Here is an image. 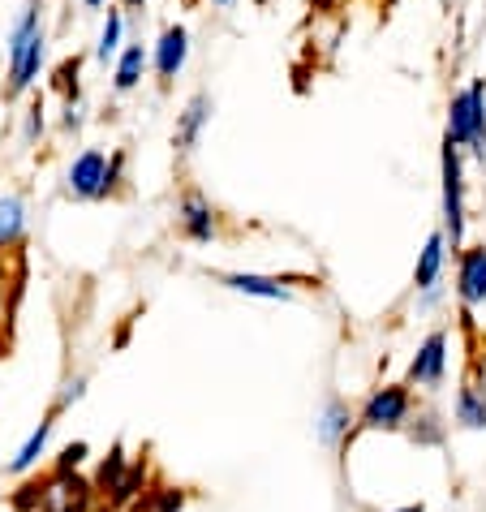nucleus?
<instances>
[{
  "label": "nucleus",
  "instance_id": "nucleus-22",
  "mask_svg": "<svg viewBox=\"0 0 486 512\" xmlns=\"http://www.w3.org/2000/svg\"><path fill=\"white\" fill-rule=\"evenodd\" d=\"M82 56H69V61H61V69H56V91H61L65 99H82Z\"/></svg>",
  "mask_w": 486,
  "mask_h": 512
},
{
  "label": "nucleus",
  "instance_id": "nucleus-25",
  "mask_svg": "<svg viewBox=\"0 0 486 512\" xmlns=\"http://www.w3.org/2000/svg\"><path fill=\"white\" fill-rule=\"evenodd\" d=\"M82 396H87V379H82V375H74V379H65V388H61V396H56V414H65V409L69 405H78L82 401Z\"/></svg>",
  "mask_w": 486,
  "mask_h": 512
},
{
  "label": "nucleus",
  "instance_id": "nucleus-16",
  "mask_svg": "<svg viewBox=\"0 0 486 512\" xmlns=\"http://www.w3.org/2000/svg\"><path fill=\"white\" fill-rule=\"evenodd\" d=\"M147 65H151V48H142V44H130L121 56H117V69H112V91L117 95H130L142 74H147Z\"/></svg>",
  "mask_w": 486,
  "mask_h": 512
},
{
  "label": "nucleus",
  "instance_id": "nucleus-17",
  "mask_svg": "<svg viewBox=\"0 0 486 512\" xmlns=\"http://www.w3.org/2000/svg\"><path fill=\"white\" fill-rule=\"evenodd\" d=\"M405 435H409V444H418V448H443L448 422H443L431 405H422V409H413V418L405 422Z\"/></svg>",
  "mask_w": 486,
  "mask_h": 512
},
{
  "label": "nucleus",
  "instance_id": "nucleus-20",
  "mask_svg": "<svg viewBox=\"0 0 486 512\" xmlns=\"http://www.w3.org/2000/svg\"><path fill=\"white\" fill-rule=\"evenodd\" d=\"M56 418H61V414H56V409H48V418L35 426V431H31V439H26V444L18 448V457L9 461V469H13V474H26V469H35V461L44 457V448H48V435H52Z\"/></svg>",
  "mask_w": 486,
  "mask_h": 512
},
{
  "label": "nucleus",
  "instance_id": "nucleus-23",
  "mask_svg": "<svg viewBox=\"0 0 486 512\" xmlns=\"http://www.w3.org/2000/svg\"><path fill=\"white\" fill-rule=\"evenodd\" d=\"M18 293H22V272L9 280L5 259H0V332L9 327V315H13V302H18Z\"/></svg>",
  "mask_w": 486,
  "mask_h": 512
},
{
  "label": "nucleus",
  "instance_id": "nucleus-28",
  "mask_svg": "<svg viewBox=\"0 0 486 512\" xmlns=\"http://www.w3.org/2000/svg\"><path fill=\"white\" fill-rule=\"evenodd\" d=\"M82 112H87V108H82V99H69V104H65V130H82V121H87Z\"/></svg>",
  "mask_w": 486,
  "mask_h": 512
},
{
  "label": "nucleus",
  "instance_id": "nucleus-18",
  "mask_svg": "<svg viewBox=\"0 0 486 512\" xmlns=\"http://www.w3.org/2000/svg\"><path fill=\"white\" fill-rule=\"evenodd\" d=\"M130 465H134V461L125 457V444H112V452L95 465V478H91V482H95V491H99V500H108V495L121 487L125 474H130Z\"/></svg>",
  "mask_w": 486,
  "mask_h": 512
},
{
  "label": "nucleus",
  "instance_id": "nucleus-32",
  "mask_svg": "<svg viewBox=\"0 0 486 512\" xmlns=\"http://www.w3.org/2000/svg\"><path fill=\"white\" fill-rule=\"evenodd\" d=\"M82 5H87V9H104L108 0H82Z\"/></svg>",
  "mask_w": 486,
  "mask_h": 512
},
{
  "label": "nucleus",
  "instance_id": "nucleus-9",
  "mask_svg": "<svg viewBox=\"0 0 486 512\" xmlns=\"http://www.w3.org/2000/svg\"><path fill=\"white\" fill-rule=\"evenodd\" d=\"M185 61H190V31H185L181 22L177 26H164L160 39L151 44V65H155V74H160L164 87L181 74Z\"/></svg>",
  "mask_w": 486,
  "mask_h": 512
},
{
  "label": "nucleus",
  "instance_id": "nucleus-27",
  "mask_svg": "<svg viewBox=\"0 0 486 512\" xmlns=\"http://www.w3.org/2000/svg\"><path fill=\"white\" fill-rule=\"evenodd\" d=\"M39 138H44V104H35L31 112H26V130H22V142H26V147H35Z\"/></svg>",
  "mask_w": 486,
  "mask_h": 512
},
{
  "label": "nucleus",
  "instance_id": "nucleus-33",
  "mask_svg": "<svg viewBox=\"0 0 486 512\" xmlns=\"http://www.w3.org/2000/svg\"><path fill=\"white\" fill-rule=\"evenodd\" d=\"M211 5H233V0H211Z\"/></svg>",
  "mask_w": 486,
  "mask_h": 512
},
{
  "label": "nucleus",
  "instance_id": "nucleus-14",
  "mask_svg": "<svg viewBox=\"0 0 486 512\" xmlns=\"http://www.w3.org/2000/svg\"><path fill=\"white\" fill-rule=\"evenodd\" d=\"M211 112H216V99H211L207 91H198L190 104H185L181 121H177V151H181V155H190V151L198 147V138H203Z\"/></svg>",
  "mask_w": 486,
  "mask_h": 512
},
{
  "label": "nucleus",
  "instance_id": "nucleus-21",
  "mask_svg": "<svg viewBox=\"0 0 486 512\" xmlns=\"http://www.w3.org/2000/svg\"><path fill=\"white\" fill-rule=\"evenodd\" d=\"M125 52V13L108 5V18L99 26V44H95V61H112V56Z\"/></svg>",
  "mask_w": 486,
  "mask_h": 512
},
{
  "label": "nucleus",
  "instance_id": "nucleus-8",
  "mask_svg": "<svg viewBox=\"0 0 486 512\" xmlns=\"http://www.w3.org/2000/svg\"><path fill=\"white\" fill-rule=\"evenodd\" d=\"M452 426H461V431H486V375L478 362L469 366V375L461 379V388H456Z\"/></svg>",
  "mask_w": 486,
  "mask_h": 512
},
{
  "label": "nucleus",
  "instance_id": "nucleus-3",
  "mask_svg": "<svg viewBox=\"0 0 486 512\" xmlns=\"http://www.w3.org/2000/svg\"><path fill=\"white\" fill-rule=\"evenodd\" d=\"M443 138L456 142V147H469L474 160L486 164V78H474L465 91L452 95L448 104V130Z\"/></svg>",
  "mask_w": 486,
  "mask_h": 512
},
{
  "label": "nucleus",
  "instance_id": "nucleus-15",
  "mask_svg": "<svg viewBox=\"0 0 486 512\" xmlns=\"http://www.w3.org/2000/svg\"><path fill=\"white\" fill-rule=\"evenodd\" d=\"M220 284L233 293H246V297H267V302H289L293 297V289H289L293 280L259 276V272H228V276H220Z\"/></svg>",
  "mask_w": 486,
  "mask_h": 512
},
{
  "label": "nucleus",
  "instance_id": "nucleus-29",
  "mask_svg": "<svg viewBox=\"0 0 486 512\" xmlns=\"http://www.w3.org/2000/svg\"><path fill=\"white\" fill-rule=\"evenodd\" d=\"M439 302H443V289H431V293H422V297H418V306H422V310H431V306H439Z\"/></svg>",
  "mask_w": 486,
  "mask_h": 512
},
{
  "label": "nucleus",
  "instance_id": "nucleus-4",
  "mask_svg": "<svg viewBox=\"0 0 486 512\" xmlns=\"http://www.w3.org/2000/svg\"><path fill=\"white\" fill-rule=\"evenodd\" d=\"M439 168H443V237H448L452 254H461L465 250V155L448 138H443V151H439Z\"/></svg>",
  "mask_w": 486,
  "mask_h": 512
},
{
  "label": "nucleus",
  "instance_id": "nucleus-31",
  "mask_svg": "<svg viewBox=\"0 0 486 512\" xmlns=\"http://www.w3.org/2000/svg\"><path fill=\"white\" fill-rule=\"evenodd\" d=\"M125 9H147V0H121Z\"/></svg>",
  "mask_w": 486,
  "mask_h": 512
},
{
  "label": "nucleus",
  "instance_id": "nucleus-26",
  "mask_svg": "<svg viewBox=\"0 0 486 512\" xmlns=\"http://www.w3.org/2000/svg\"><path fill=\"white\" fill-rule=\"evenodd\" d=\"M121 177H125V151H112L108 155V173H104V198H112L121 190Z\"/></svg>",
  "mask_w": 486,
  "mask_h": 512
},
{
  "label": "nucleus",
  "instance_id": "nucleus-19",
  "mask_svg": "<svg viewBox=\"0 0 486 512\" xmlns=\"http://www.w3.org/2000/svg\"><path fill=\"white\" fill-rule=\"evenodd\" d=\"M26 233V207L18 194H0V254L13 250Z\"/></svg>",
  "mask_w": 486,
  "mask_h": 512
},
{
  "label": "nucleus",
  "instance_id": "nucleus-1",
  "mask_svg": "<svg viewBox=\"0 0 486 512\" xmlns=\"http://www.w3.org/2000/svg\"><path fill=\"white\" fill-rule=\"evenodd\" d=\"M104 500H99L95 482L78 474H61V469H48L44 478L26 482V487L13 495V512H99Z\"/></svg>",
  "mask_w": 486,
  "mask_h": 512
},
{
  "label": "nucleus",
  "instance_id": "nucleus-5",
  "mask_svg": "<svg viewBox=\"0 0 486 512\" xmlns=\"http://www.w3.org/2000/svg\"><path fill=\"white\" fill-rule=\"evenodd\" d=\"M413 392L409 383H383L366 396V405L357 409V431H405V422L413 418Z\"/></svg>",
  "mask_w": 486,
  "mask_h": 512
},
{
  "label": "nucleus",
  "instance_id": "nucleus-6",
  "mask_svg": "<svg viewBox=\"0 0 486 512\" xmlns=\"http://www.w3.org/2000/svg\"><path fill=\"white\" fill-rule=\"evenodd\" d=\"M443 375H448V327H435V332L418 345V353L409 358L405 383L409 388H422V392H435L443 383Z\"/></svg>",
  "mask_w": 486,
  "mask_h": 512
},
{
  "label": "nucleus",
  "instance_id": "nucleus-12",
  "mask_svg": "<svg viewBox=\"0 0 486 512\" xmlns=\"http://www.w3.org/2000/svg\"><path fill=\"white\" fill-rule=\"evenodd\" d=\"M357 435V414L349 409V401H340V396H327L323 414H319V439L327 448H349Z\"/></svg>",
  "mask_w": 486,
  "mask_h": 512
},
{
  "label": "nucleus",
  "instance_id": "nucleus-10",
  "mask_svg": "<svg viewBox=\"0 0 486 512\" xmlns=\"http://www.w3.org/2000/svg\"><path fill=\"white\" fill-rule=\"evenodd\" d=\"M456 297L465 310L486 306V246H469L456 254Z\"/></svg>",
  "mask_w": 486,
  "mask_h": 512
},
{
  "label": "nucleus",
  "instance_id": "nucleus-2",
  "mask_svg": "<svg viewBox=\"0 0 486 512\" xmlns=\"http://www.w3.org/2000/svg\"><path fill=\"white\" fill-rule=\"evenodd\" d=\"M39 65H44V22H39V9H26L18 26L9 35V82L5 95L18 99L22 91H31V82L39 78Z\"/></svg>",
  "mask_w": 486,
  "mask_h": 512
},
{
  "label": "nucleus",
  "instance_id": "nucleus-11",
  "mask_svg": "<svg viewBox=\"0 0 486 512\" xmlns=\"http://www.w3.org/2000/svg\"><path fill=\"white\" fill-rule=\"evenodd\" d=\"M104 173H108V155L87 147L74 164H69L65 190L74 194V198H104Z\"/></svg>",
  "mask_w": 486,
  "mask_h": 512
},
{
  "label": "nucleus",
  "instance_id": "nucleus-13",
  "mask_svg": "<svg viewBox=\"0 0 486 512\" xmlns=\"http://www.w3.org/2000/svg\"><path fill=\"white\" fill-rule=\"evenodd\" d=\"M443 263H448V237H443V229H435L431 237H426V246L418 250V263H413V289L418 293L439 289Z\"/></svg>",
  "mask_w": 486,
  "mask_h": 512
},
{
  "label": "nucleus",
  "instance_id": "nucleus-34",
  "mask_svg": "<svg viewBox=\"0 0 486 512\" xmlns=\"http://www.w3.org/2000/svg\"><path fill=\"white\" fill-rule=\"evenodd\" d=\"M319 5H340V0H319Z\"/></svg>",
  "mask_w": 486,
  "mask_h": 512
},
{
  "label": "nucleus",
  "instance_id": "nucleus-24",
  "mask_svg": "<svg viewBox=\"0 0 486 512\" xmlns=\"http://www.w3.org/2000/svg\"><path fill=\"white\" fill-rule=\"evenodd\" d=\"M87 457H91V444H87V439H74V444L61 448V457H56L52 469H61V474H78V469L87 465Z\"/></svg>",
  "mask_w": 486,
  "mask_h": 512
},
{
  "label": "nucleus",
  "instance_id": "nucleus-30",
  "mask_svg": "<svg viewBox=\"0 0 486 512\" xmlns=\"http://www.w3.org/2000/svg\"><path fill=\"white\" fill-rule=\"evenodd\" d=\"M392 512H426V504H405V508H392Z\"/></svg>",
  "mask_w": 486,
  "mask_h": 512
},
{
  "label": "nucleus",
  "instance_id": "nucleus-7",
  "mask_svg": "<svg viewBox=\"0 0 486 512\" xmlns=\"http://www.w3.org/2000/svg\"><path fill=\"white\" fill-rule=\"evenodd\" d=\"M177 224H181V237L198 241V246H207V241L220 237V216H216V207H211V198L203 190H185L181 194Z\"/></svg>",
  "mask_w": 486,
  "mask_h": 512
}]
</instances>
